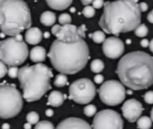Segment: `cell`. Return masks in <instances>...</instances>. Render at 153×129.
<instances>
[{
  "mask_svg": "<svg viewBox=\"0 0 153 129\" xmlns=\"http://www.w3.org/2000/svg\"><path fill=\"white\" fill-rule=\"evenodd\" d=\"M44 37H45V38H48V37H49V34H48V33H45V34H44Z\"/></svg>",
  "mask_w": 153,
  "mask_h": 129,
  "instance_id": "45",
  "label": "cell"
},
{
  "mask_svg": "<svg viewBox=\"0 0 153 129\" xmlns=\"http://www.w3.org/2000/svg\"><path fill=\"white\" fill-rule=\"evenodd\" d=\"M84 113L87 116H94L97 113V107L92 104H88L84 108Z\"/></svg>",
  "mask_w": 153,
  "mask_h": 129,
  "instance_id": "27",
  "label": "cell"
},
{
  "mask_svg": "<svg viewBox=\"0 0 153 129\" xmlns=\"http://www.w3.org/2000/svg\"><path fill=\"white\" fill-rule=\"evenodd\" d=\"M125 51L124 42L117 37H109L103 42V53L109 59H117Z\"/></svg>",
  "mask_w": 153,
  "mask_h": 129,
  "instance_id": "12",
  "label": "cell"
},
{
  "mask_svg": "<svg viewBox=\"0 0 153 129\" xmlns=\"http://www.w3.org/2000/svg\"><path fill=\"white\" fill-rule=\"evenodd\" d=\"M90 69H91V72H96V74H100L104 69V62L100 59L94 60L91 62V64H90Z\"/></svg>",
  "mask_w": 153,
  "mask_h": 129,
  "instance_id": "21",
  "label": "cell"
},
{
  "mask_svg": "<svg viewBox=\"0 0 153 129\" xmlns=\"http://www.w3.org/2000/svg\"><path fill=\"white\" fill-rule=\"evenodd\" d=\"M138 7H140V12H147L148 11V4H147L146 2H140V4H138Z\"/></svg>",
  "mask_w": 153,
  "mask_h": 129,
  "instance_id": "35",
  "label": "cell"
},
{
  "mask_svg": "<svg viewBox=\"0 0 153 129\" xmlns=\"http://www.w3.org/2000/svg\"><path fill=\"white\" fill-rule=\"evenodd\" d=\"M104 12L99 24L103 32L117 36L134 31L140 23L142 12L137 0H115L104 2Z\"/></svg>",
  "mask_w": 153,
  "mask_h": 129,
  "instance_id": "1",
  "label": "cell"
},
{
  "mask_svg": "<svg viewBox=\"0 0 153 129\" xmlns=\"http://www.w3.org/2000/svg\"><path fill=\"white\" fill-rule=\"evenodd\" d=\"M66 99V95H64L62 92L58 90H53L51 92L47 99V104L53 107H59L64 103V100Z\"/></svg>",
  "mask_w": 153,
  "mask_h": 129,
  "instance_id": "17",
  "label": "cell"
},
{
  "mask_svg": "<svg viewBox=\"0 0 153 129\" xmlns=\"http://www.w3.org/2000/svg\"><path fill=\"white\" fill-rule=\"evenodd\" d=\"M55 129H92L86 121L79 118H68L63 120Z\"/></svg>",
  "mask_w": 153,
  "mask_h": 129,
  "instance_id": "14",
  "label": "cell"
},
{
  "mask_svg": "<svg viewBox=\"0 0 153 129\" xmlns=\"http://www.w3.org/2000/svg\"><path fill=\"white\" fill-rule=\"evenodd\" d=\"M147 19H148V21L150 22V23H153V10L148 14V16H147Z\"/></svg>",
  "mask_w": 153,
  "mask_h": 129,
  "instance_id": "37",
  "label": "cell"
},
{
  "mask_svg": "<svg viewBox=\"0 0 153 129\" xmlns=\"http://www.w3.org/2000/svg\"><path fill=\"white\" fill-rule=\"evenodd\" d=\"M28 54H30V60L35 63H41L46 58V51L42 46H35Z\"/></svg>",
  "mask_w": 153,
  "mask_h": 129,
  "instance_id": "16",
  "label": "cell"
},
{
  "mask_svg": "<svg viewBox=\"0 0 153 129\" xmlns=\"http://www.w3.org/2000/svg\"><path fill=\"white\" fill-rule=\"evenodd\" d=\"M124 122L121 114L111 109H104L94 114L92 129H123Z\"/></svg>",
  "mask_w": 153,
  "mask_h": 129,
  "instance_id": "10",
  "label": "cell"
},
{
  "mask_svg": "<svg viewBox=\"0 0 153 129\" xmlns=\"http://www.w3.org/2000/svg\"><path fill=\"white\" fill-rule=\"evenodd\" d=\"M144 100L147 104H153V91H147L144 95Z\"/></svg>",
  "mask_w": 153,
  "mask_h": 129,
  "instance_id": "31",
  "label": "cell"
},
{
  "mask_svg": "<svg viewBox=\"0 0 153 129\" xmlns=\"http://www.w3.org/2000/svg\"><path fill=\"white\" fill-rule=\"evenodd\" d=\"M23 97L14 84L0 85V118L11 119L20 113Z\"/></svg>",
  "mask_w": 153,
  "mask_h": 129,
  "instance_id": "7",
  "label": "cell"
},
{
  "mask_svg": "<svg viewBox=\"0 0 153 129\" xmlns=\"http://www.w3.org/2000/svg\"><path fill=\"white\" fill-rule=\"evenodd\" d=\"M30 127H32V124H30V123H25L24 124V129H30Z\"/></svg>",
  "mask_w": 153,
  "mask_h": 129,
  "instance_id": "43",
  "label": "cell"
},
{
  "mask_svg": "<svg viewBox=\"0 0 153 129\" xmlns=\"http://www.w3.org/2000/svg\"><path fill=\"white\" fill-rule=\"evenodd\" d=\"M149 33L148 28L146 26V24H138L137 26L134 30V34H135L136 37H140V38H143V37L147 36Z\"/></svg>",
  "mask_w": 153,
  "mask_h": 129,
  "instance_id": "22",
  "label": "cell"
},
{
  "mask_svg": "<svg viewBox=\"0 0 153 129\" xmlns=\"http://www.w3.org/2000/svg\"><path fill=\"white\" fill-rule=\"evenodd\" d=\"M86 32V26L81 25L80 28H76L74 24H64L60 26V30L55 35L58 40L63 42H74V41L84 39Z\"/></svg>",
  "mask_w": 153,
  "mask_h": 129,
  "instance_id": "11",
  "label": "cell"
},
{
  "mask_svg": "<svg viewBox=\"0 0 153 129\" xmlns=\"http://www.w3.org/2000/svg\"><path fill=\"white\" fill-rule=\"evenodd\" d=\"M49 7L57 11H63L71 4L72 0H45Z\"/></svg>",
  "mask_w": 153,
  "mask_h": 129,
  "instance_id": "18",
  "label": "cell"
},
{
  "mask_svg": "<svg viewBox=\"0 0 153 129\" xmlns=\"http://www.w3.org/2000/svg\"><path fill=\"white\" fill-rule=\"evenodd\" d=\"M35 129H55V127H53V123L48 122V121H41V122L37 123Z\"/></svg>",
  "mask_w": 153,
  "mask_h": 129,
  "instance_id": "26",
  "label": "cell"
},
{
  "mask_svg": "<svg viewBox=\"0 0 153 129\" xmlns=\"http://www.w3.org/2000/svg\"><path fill=\"white\" fill-rule=\"evenodd\" d=\"M26 122L30 123V124L34 125V124H37L39 122V114L35 111H30L27 113L26 116Z\"/></svg>",
  "mask_w": 153,
  "mask_h": 129,
  "instance_id": "25",
  "label": "cell"
},
{
  "mask_svg": "<svg viewBox=\"0 0 153 129\" xmlns=\"http://www.w3.org/2000/svg\"><path fill=\"white\" fill-rule=\"evenodd\" d=\"M7 74V65L3 63L2 61H0V79L3 78L5 75Z\"/></svg>",
  "mask_w": 153,
  "mask_h": 129,
  "instance_id": "32",
  "label": "cell"
},
{
  "mask_svg": "<svg viewBox=\"0 0 153 129\" xmlns=\"http://www.w3.org/2000/svg\"><path fill=\"white\" fill-rule=\"evenodd\" d=\"M2 129H10L11 128V126H10L9 123H4V124H2V127H1Z\"/></svg>",
  "mask_w": 153,
  "mask_h": 129,
  "instance_id": "41",
  "label": "cell"
},
{
  "mask_svg": "<svg viewBox=\"0 0 153 129\" xmlns=\"http://www.w3.org/2000/svg\"><path fill=\"white\" fill-rule=\"evenodd\" d=\"M140 45H142L143 47H148V45H149V41L147 40V39H143V40L140 41Z\"/></svg>",
  "mask_w": 153,
  "mask_h": 129,
  "instance_id": "38",
  "label": "cell"
},
{
  "mask_svg": "<svg viewBox=\"0 0 153 129\" xmlns=\"http://www.w3.org/2000/svg\"><path fill=\"white\" fill-rule=\"evenodd\" d=\"M97 89L89 79H79L69 86V99L78 104H88L96 97Z\"/></svg>",
  "mask_w": 153,
  "mask_h": 129,
  "instance_id": "9",
  "label": "cell"
},
{
  "mask_svg": "<svg viewBox=\"0 0 153 129\" xmlns=\"http://www.w3.org/2000/svg\"><path fill=\"white\" fill-rule=\"evenodd\" d=\"M67 83H68V80H67V77H66V75L60 74V75H58V76L56 77L53 84H55L56 87H63V86H65V85H67Z\"/></svg>",
  "mask_w": 153,
  "mask_h": 129,
  "instance_id": "23",
  "label": "cell"
},
{
  "mask_svg": "<svg viewBox=\"0 0 153 129\" xmlns=\"http://www.w3.org/2000/svg\"><path fill=\"white\" fill-rule=\"evenodd\" d=\"M99 95L101 101L109 106H117L125 100L126 89L121 82L115 80H109L102 83L99 89Z\"/></svg>",
  "mask_w": 153,
  "mask_h": 129,
  "instance_id": "8",
  "label": "cell"
},
{
  "mask_svg": "<svg viewBox=\"0 0 153 129\" xmlns=\"http://www.w3.org/2000/svg\"><path fill=\"white\" fill-rule=\"evenodd\" d=\"M103 81H104V77L102 76V75H97L96 77H94V82L97 83V84H102Z\"/></svg>",
  "mask_w": 153,
  "mask_h": 129,
  "instance_id": "34",
  "label": "cell"
},
{
  "mask_svg": "<svg viewBox=\"0 0 153 129\" xmlns=\"http://www.w3.org/2000/svg\"><path fill=\"white\" fill-rule=\"evenodd\" d=\"M56 20L57 19H56L55 13H53V12H51V11H46V12H44V13H42V15H41V17H40V22L46 26L53 25Z\"/></svg>",
  "mask_w": 153,
  "mask_h": 129,
  "instance_id": "19",
  "label": "cell"
},
{
  "mask_svg": "<svg viewBox=\"0 0 153 129\" xmlns=\"http://www.w3.org/2000/svg\"><path fill=\"white\" fill-rule=\"evenodd\" d=\"M149 48H150V51H151V53H153V39L152 40L150 41V42H149Z\"/></svg>",
  "mask_w": 153,
  "mask_h": 129,
  "instance_id": "42",
  "label": "cell"
},
{
  "mask_svg": "<svg viewBox=\"0 0 153 129\" xmlns=\"http://www.w3.org/2000/svg\"><path fill=\"white\" fill-rule=\"evenodd\" d=\"M27 57V45L20 34L4 39L0 42V61H2L5 65H21Z\"/></svg>",
  "mask_w": 153,
  "mask_h": 129,
  "instance_id": "6",
  "label": "cell"
},
{
  "mask_svg": "<svg viewBox=\"0 0 153 129\" xmlns=\"http://www.w3.org/2000/svg\"><path fill=\"white\" fill-rule=\"evenodd\" d=\"M150 119H151V121H152V123H153V108H152V110H151V116H150Z\"/></svg>",
  "mask_w": 153,
  "mask_h": 129,
  "instance_id": "44",
  "label": "cell"
},
{
  "mask_svg": "<svg viewBox=\"0 0 153 129\" xmlns=\"http://www.w3.org/2000/svg\"><path fill=\"white\" fill-rule=\"evenodd\" d=\"M94 0H81V2L83 5H89Z\"/></svg>",
  "mask_w": 153,
  "mask_h": 129,
  "instance_id": "39",
  "label": "cell"
},
{
  "mask_svg": "<svg viewBox=\"0 0 153 129\" xmlns=\"http://www.w3.org/2000/svg\"><path fill=\"white\" fill-rule=\"evenodd\" d=\"M90 37H91V39L94 40V42H96V43H103L105 39H106L105 33L102 32V31H97L94 34L90 35Z\"/></svg>",
  "mask_w": 153,
  "mask_h": 129,
  "instance_id": "24",
  "label": "cell"
},
{
  "mask_svg": "<svg viewBox=\"0 0 153 129\" xmlns=\"http://www.w3.org/2000/svg\"><path fill=\"white\" fill-rule=\"evenodd\" d=\"M121 83L132 90H142L153 84V57L144 51H132L117 63Z\"/></svg>",
  "mask_w": 153,
  "mask_h": 129,
  "instance_id": "2",
  "label": "cell"
},
{
  "mask_svg": "<svg viewBox=\"0 0 153 129\" xmlns=\"http://www.w3.org/2000/svg\"><path fill=\"white\" fill-rule=\"evenodd\" d=\"M60 26H61V25H53V28H51V34H53V35L57 34V33L59 32V30H60Z\"/></svg>",
  "mask_w": 153,
  "mask_h": 129,
  "instance_id": "36",
  "label": "cell"
},
{
  "mask_svg": "<svg viewBox=\"0 0 153 129\" xmlns=\"http://www.w3.org/2000/svg\"><path fill=\"white\" fill-rule=\"evenodd\" d=\"M48 58L60 74L74 75L81 72L89 60V47L84 39L74 42L55 40L48 53Z\"/></svg>",
  "mask_w": 153,
  "mask_h": 129,
  "instance_id": "3",
  "label": "cell"
},
{
  "mask_svg": "<svg viewBox=\"0 0 153 129\" xmlns=\"http://www.w3.org/2000/svg\"><path fill=\"white\" fill-rule=\"evenodd\" d=\"M138 129H150L152 126V121L148 116H140L136 120Z\"/></svg>",
  "mask_w": 153,
  "mask_h": 129,
  "instance_id": "20",
  "label": "cell"
},
{
  "mask_svg": "<svg viewBox=\"0 0 153 129\" xmlns=\"http://www.w3.org/2000/svg\"><path fill=\"white\" fill-rule=\"evenodd\" d=\"M53 76L51 68L42 63L19 68L17 78L23 90V99L26 102L40 100L51 89V79Z\"/></svg>",
  "mask_w": 153,
  "mask_h": 129,
  "instance_id": "4",
  "label": "cell"
},
{
  "mask_svg": "<svg viewBox=\"0 0 153 129\" xmlns=\"http://www.w3.org/2000/svg\"><path fill=\"white\" fill-rule=\"evenodd\" d=\"M91 3L94 9H101L104 5V0H94Z\"/></svg>",
  "mask_w": 153,
  "mask_h": 129,
  "instance_id": "33",
  "label": "cell"
},
{
  "mask_svg": "<svg viewBox=\"0 0 153 129\" xmlns=\"http://www.w3.org/2000/svg\"><path fill=\"white\" fill-rule=\"evenodd\" d=\"M18 72H19V68L17 66H10V68L7 69V75L10 78L15 79L18 77Z\"/></svg>",
  "mask_w": 153,
  "mask_h": 129,
  "instance_id": "30",
  "label": "cell"
},
{
  "mask_svg": "<svg viewBox=\"0 0 153 129\" xmlns=\"http://www.w3.org/2000/svg\"><path fill=\"white\" fill-rule=\"evenodd\" d=\"M32 25L30 7L23 0H0V31L16 36Z\"/></svg>",
  "mask_w": 153,
  "mask_h": 129,
  "instance_id": "5",
  "label": "cell"
},
{
  "mask_svg": "<svg viewBox=\"0 0 153 129\" xmlns=\"http://www.w3.org/2000/svg\"><path fill=\"white\" fill-rule=\"evenodd\" d=\"M45 114H46L47 116H53V111L51 109H47L46 111H45Z\"/></svg>",
  "mask_w": 153,
  "mask_h": 129,
  "instance_id": "40",
  "label": "cell"
},
{
  "mask_svg": "<svg viewBox=\"0 0 153 129\" xmlns=\"http://www.w3.org/2000/svg\"><path fill=\"white\" fill-rule=\"evenodd\" d=\"M58 20H59V22L62 24V25H64V24H68V23L71 22V17H70L69 14L64 13V14H61V15L59 16V19Z\"/></svg>",
  "mask_w": 153,
  "mask_h": 129,
  "instance_id": "29",
  "label": "cell"
},
{
  "mask_svg": "<svg viewBox=\"0 0 153 129\" xmlns=\"http://www.w3.org/2000/svg\"><path fill=\"white\" fill-rule=\"evenodd\" d=\"M43 34L38 28H30L25 33V41L28 44H38L42 40Z\"/></svg>",
  "mask_w": 153,
  "mask_h": 129,
  "instance_id": "15",
  "label": "cell"
},
{
  "mask_svg": "<svg viewBox=\"0 0 153 129\" xmlns=\"http://www.w3.org/2000/svg\"><path fill=\"white\" fill-rule=\"evenodd\" d=\"M96 9H94V7H90V5H85V7L83 9V15L86 18H92L96 15Z\"/></svg>",
  "mask_w": 153,
  "mask_h": 129,
  "instance_id": "28",
  "label": "cell"
},
{
  "mask_svg": "<svg viewBox=\"0 0 153 129\" xmlns=\"http://www.w3.org/2000/svg\"><path fill=\"white\" fill-rule=\"evenodd\" d=\"M143 110H144V108H143L142 104L135 99L127 100L122 106L123 116L131 123L136 122V120L143 113Z\"/></svg>",
  "mask_w": 153,
  "mask_h": 129,
  "instance_id": "13",
  "label": "cell"
}]
</instances>
